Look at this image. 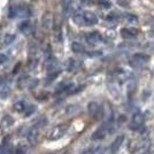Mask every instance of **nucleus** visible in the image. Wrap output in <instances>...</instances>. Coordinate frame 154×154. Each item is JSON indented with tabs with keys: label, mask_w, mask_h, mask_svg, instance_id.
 <instances>
[{
	"label": "nucleus",
	"mask_w": 154,
	"mask_h": 154,
	"mask_svg": "<svg viewBox=\"0 0 154 154\" xmlns=\"http://www.w3.org/2000/svg\"><path fill=\"white\" fill-rule=\"evenodd\" d=\"M30 16V8L26 4H21L17 6H11L8 8V17H20V19H26Z\"/></svg>",
	"instance_id": "obj_1"
},
{
	"label": "nucleus",
	"mask_w": 154,
	"mask_h": 154,
	"mask_svg": "<svg viewBox=\"0 0 154 154\" xmlns=\"http://www.w3.org/2000/svg\"><path fill=\"white\" fill-rule=\"evenodd\" d=\"M69 129V125L68 124H59L57 127L52 129L51 131L47 134V139L50 140H57V139H60L61 137H63L67 131Z\"/></svg>",
	"instance_id": "obj_2"
},
{
	"label": "nucleus",
	"mask_w": 154,
	"mask_h": 154,
	"mask_svg": "<svg viewBox=\"0 0 154 154\" xmlns=\"http://www.w3.org/2000/svg\"><path fill=\"white\" fill-rule=\"evenodd\" d=\"M148 60V55L146 54H144V53H136L134 54L131 59H130V66L132 67V68H136V69H138V68H143V67H145L146 64H147Z\"/></svg>",
	"instance_id": "obj_3"
},
{
	"label": "nucleus",
	"mask_w": 154,
	"mask_h": 154,
	"mask_svg": "<svg viewBox=\"0 0 154 154\" xmlns=\"http://www.w3.org/2000/svg\"><path fill=\"white\" fill-rule=\"evenodd\" d=\"M144 121H145L144 114H141V113H136L135 115L132 116V119H131V122L129 124V129H130V130H134V131L139 130V129L143 127Z\"/></svg>",
	"instance_id": "obj_4"
},
{
	"label": "nucleus",
	"mask_w": 154,
	"mask_h": 154,
	"mask_svg": "<svg viewBox=\"0 0 154 154\" xmlns=\"http://www.w3.org/2000/svg\"><path fill=\"white\" fill-rule=\"evenodd\" d=\"M112 123H109V124H103V127H100V128L96 130L94 132H93V135H92V139L93 140H101L105 138V136L107 135V132H109V125H110Z\"/></svg>",
	"instance_id": "obj_5"
},
{
	"label": "nucleus",
	"mask_w": 154,
	"mask_h": 154,
	"mask_svg": "<svg viewBox=\"0 0 154 154\" xmlns=\"http://www.w3.org/2000/svg\"><path fill=\"white\" fill-rule=\"evenodd\" d=\"M113 119H114L113 108L108 103H106L103 105V120H105L106 124H109V123H112Z\"/></svg>",
	"instance_id": "obj_6"
},
{
	"label": "nucleus",
	"mask_w": 154,
	"mask_h": 154,
	"mask_svg": "<svg viewBox=\"0 0 154 154\" xmlns=\"http://www.w3.org/2000/svg\"><path fill=\"white\" fill-rule=\"evenodd\" d=\"M83 19H84V24L86 26H94L98 23V17L94 13L92 12H84L83 13Z\"/></svg>",
	"instance_id": "obj_7"
},
{
	"label": "nucleus",
	"mask_w": 154,
	"mask_h": 154,
	"mask_svg": "<svg viewBox=\"0 0 154 154\" xmlns=\"http://www.w3.org/2000/svg\"><path fill=\"white\" fill-rule=\"evenodd\" d=\"M124 139H125L124 135L117 136V137L115 138V140L112 143V146H110V153H113V154L117 153V152H119V149H120L121 146H122Z\"/></svg>",
	"instance_id": "obj_8"
},
{
	"label": "nucleus",
	"mask_w": 154,
	"mask_h": 154,
	"mask_svg": "<svg viewBox=\"0 0 154 154\" xmlns=\"http://www.w3.org/2000/svg\"><path fill=\"white\" fill-rule=\"evenodd\" d=\"M85 39H86V42L91 44V45H96L98 44L100 40H101V36H100V33L97 31H92V32H89V33H86L85 35Z\"/></svg>",
	"instance_id": "obj_9"
},
{
	"label": "nucleus",
	"mask_w": 154,
	"mask_h": 154,
	"mask_svg": "<svg viewBox=\"0 0 154 154\" xmlns=\"http://www.w3.org/2000/svg\"><path fill=\"white\" fill-rule=\"evenodd\" d=\"M138 35V30L134 29V28H123L121 29V36L125 39H132L137 37Z\"/></svg>",
	"instance_id": "obj_10"
},
{
	"label": "nucleus",
	"mask_w": 154,
	"mask_h": 154,
	"mask_svg": "<svg viewBox=\"0 0 154 154\" xmlns=\"http://www.w3.org/2000/svg\"><path fill=\"white\" fill-rule=\"evenodd\" d=\"M53 23H54V21H53V15H52L51 13L44 14V16H43V26H44L45 29H51L52 26H53Z\"/></svg>",
	"instance_id": "obj_11"
},
{
	"label": "nucleus",
	"mask_w": 154,
	"mask_h": 154,
	"mask_svg": "<svg viewBox=\"0 0 154 154\" xmlns=\"http://www.w3.org/2000/svg\"><path fill=\"white\" fill-rule=\"evenodd\" d=\"M28 140H29V143L30 144H35L36 141H37V139H38V130H37V128H31L30 130H29V132H28Z\"/></svg>",
	"instance_id": "obj_12"
},
{
	"label": "nucleus",
	"mask_w": 154,
	"mask_h": 154,
	"mask_svg": "<svg viewBox=\"0 0 154 154\" xmlns=\"http://www.w3.org/2000/svg\"><path fill=\"white\" fill-rule=\"evenodd\" d=\"M15 38H16L15 35H13V33H7V35H5V36L2 37V39H1V45L2 46L11 45L14 40H15Z\"/></svg>",
	"instance_id": "obj_13"
},
{
	"label": "nucleus",
	"mask_w": 154,
	"mask_h": 154,
	"mask_svg": "<svg viewBox=\"0 0 154 154\" xmlns=\"http://www.w3.org/2000/svg\"><path fill=\"white\" fill-rule=\"evenodd\" d=\"M88 110H89V113H90L92 116H96L99 112H100V107H99V103H94V101H92V103H89V106H88Z\"/></svg>",
	"instance_id": "obj_14"
},
{
	"label": "nucleus",
	"mask_w": 154,
	"mask_h": 154,
	"mask_svg": "<svg viewBox=\"0 0 154 154\" xmlns=\"http://www.w3.org/2000/svg\"><path fill=\"white\" fill-rule=\"evenodd\" d=\"M121 19L124 20L127 23H135V22L138 21V17L134 14H124V15H122Z\"/></svg>",
	"instance_id": "obj_15"
},
{
	"label": "nucleus",
	"mask_w": 154,
	"mask_h": 154,
	"mask_svg": "<svg viewBox=\"0 0 154 154\" xmlns=\"http://www.w3.org/2000/svg\"><path fill=\"white\" fill-rule=\"evenodd\" d=\"M72 20H74V22H75L76 24H79V26L84 24L83 14L81 13V12H76V13H74V15H72Z\"/></svg>",
	"instance_id": "obj_16"
},
{
	"label": "nucleus",
	"mask_w": 154,
	"mask_h": 154,
	"mask_svg": "<svg viewBox=\"0 0 154 154\" xmlns=\"http://www.w3.org/2000/svg\"><path fill=\"white\" fill-rule=\"evenodd\" d=\"M71 50L75 52V53H83V52H85V47L81 43L75 42V43L71 44Z\"/></svg>",
	"instance_id": "obj_17"
},
{
	"label": "nucleus",
	"mask_w": 154,
	"mask_h": 154,
	"mask_svg": "<svg viewBox=\"0 0 154 154\" xmlns=\"http://www.w3.org/2000/svg\"><path fill=\"white\" fill-rule=\"evenodd\" d=\"M79 66H81V63H79L78 61H76V60H72V59H70V60L68 61V69H69L70 71L77 70V69L79 68Z\"/></svg>",
	"instance_id": "obj_18"
},
{
	"label": "nucleus",
	"mask_w": 154,
	"mask_h": 154,
	"mask_svg": "<svg viewBox=\"0 0 154 154\" xmlns=\"http://www.w3.org/2000/svg\"><path fill=\"white\" fill-rule=\"evenodd\" d=\"M26 105L24 101H17V103H14V109L16 110V112H24L26 110Z\"/></svg>",
	"instance_id": "obj_19"
},
{
	"label": "nucleus",
	"mask_w": 154,
	"mask_h": 154,
	"mask_svg": "<svg viewBox=\"0 0 154 154\" xmlns=\"http://www.w3.org/2000/svg\"><path fill=\"white\" fill-rule=\"evenodd\" d=\"M19 29L21 30L22 32H28L30 31V29H31V26H30V22L29 21H24V22H22L21 24L19 26Z\"/></svg>",
	"instance_id": "obj_20"
},
{
	"label": "nucleus",
	"mask_w": 154,
	"mask_h": 154,
	"mask_svg": "<svg viewBox=\"0 0 154 154\" xmlns=\"http://www.w3.org/2000/svg\"><path fill=\"white\" fill-rule=\"evenodd\" d=\"M71 7V0H62V9L64 14H68Z\"/></svg>",
	"instance_id": "obj_21"
},
{
	"label": "nucleus",
	"mask_w": 154,
	"mask_h": 154,
	"mask_svg": "<svg viewBox=\"0 0 154 154\" xmlns=\"http://www.w3.org/2000/svg\"><path fill=\"white\" fill-rule=\"evenodd\" d=\"M35 112H36V106H35V105H28L26 110H24V115L30 116L31 114H33Z\"/></svg>",
	"instance_id": "obj_22"
},
{
	"label": "nucleus",
	"mask_w": 154,
	"mask_h": 154,
	"mask_svg": "<svg viewBox=\"0 0 154 154\" xmlns=\"http://www.w3.org/2000/svg\"><path fill=\"white\" fill-rule=\"evenodd\" d=\"M8 94H9V89H8L7 86H5V85L0 86V97H1L2 99H6Z\"/></svg>",
	"instance_id": "obj_23"
},
{
	"label": "nucleus",
	"mask_w": 154,
	"mask_h": 154,
	"mask_svg": "<svg viewBox=\"0 0 154 154\" xmlns=\"http://www.w3.org/2000/svg\"><path fill=\"white\" fill-rule=\"evenodd\" d=\"M13 122H14V120L11 117V116H5L4 117V120H2V125L4 127H6V128H8V127H11L12 124H13Z\"/></svg>",
	"instance_id": "obj_24"
},
{
	"label": "nucleus",
	"mask_w": 154,
	"mask_h": 154,
	"mask_svg": "<svg viewBox=\"0 0 154 154\" xmlns=\"http://www.w3.org/2000/svg\"><path fill=\"white\" fill-rule=\"evenodd\" d=\"M98 5L101 8H105V9H107V8L112 6L110 1H108V0H98Z\"/></svg>",
	"instance_id": "obj_25"
},
{
	"label": "nucleus",
	"mask_w": 154,
	"mask_h": 154,
	"mask_svg": "<svg viewBox=\"0 0 154 154\" xmlns=\"http://www.w3.org/2000/svg\"><path fill=\"white\" fill-rule=\"evenodd\" d=\"M8 61V55L5 53H0V64H4Z\"/></svg>",
	"instance_id": "obj_26"
},
{
	"label": "nucleus",
	"mask_w": 154,
	"mask_h": 154,
	"mask_svg": "<svg viewBox=\"0 0 154 154\" xmlns=\"http://www.w3.org/2000/svg\"><path fill=\"white\" fill-rule=\"evenodd\" d=\"M117 2H119V5L122 7H129L128 5V1L127 0H117Z\"/></svg>",
	"instance_id": "obj_27"
},
{
	"label": "nucleus",
	"mask_w": 154,
	"mask_h": 154,
	"mask_svg": "<svg viewBox=\"0 0 154 154\" xmlns=\"http://www.w3.org/2000/svg\"><path fill=\"white\" fill-rule=\"evenodd\" d=\"M23 153H24V148L22 147V146L17 147V149H16V154H23Z\"/></svg>",
	"instance_id": "obj_28"
},
{
	"label": "nucleus",
	"mask_w": 154,
	"mask_h": 154,
	"mask_svg": "<svg viewBox=\"0 0 154 154\" xmlns=\"http://www.w3.org/2000/svg\"><path fill=\"white\" fill-rule=\"evenodd\" d=\"M141 154H148V153H141Z\"/></svg>",
	"instance_id": "obj_29"
}]
</instances>
